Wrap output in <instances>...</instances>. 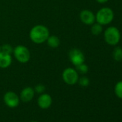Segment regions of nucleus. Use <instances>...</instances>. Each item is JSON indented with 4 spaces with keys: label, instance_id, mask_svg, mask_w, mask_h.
Returning a JSON list of instances; mask_svg holds the SVG:
<instances>
[{
    "label": "nucleus",
    "instance_id": "obj_1",
    "mask_svg": "<svg viewBox=\"0 0 122 122\" xmlns=\"http://www.w3.org/2000/svg\"><path fill=\"white\" fill-rule=\"evenodd\" d=\"M49 36V30L47 27L42 25L34 26L30 32V40L36 44H42L46 42Z\"/></svg>",
    "mask_w": 122,
    "mask_h": 122
},
{
    "label": "nucleus",
    "instance_id": "obj_2",
    "mask_svg": "<svg viewBox=\"0 0 122 122\" xmlns=\"http://www.w3.org/2000/svg\"><path fill=\"white\" fill-rule=\"evenodd\" d=\"M113 17L114 14L113 10L108 7H103L99 10L96 13V21L103 26L110 24L113 21Z\"/></svg>",
    "mask_w": 122,
    "mask_h": 122
},
{
    "label": "nucleus",
    "instance_id": "obj_3",
    "mask_svg": "<svg viewBox=\"0 0 122 122\" xmlns=\"http://www.w3.org/2000/svg\"><path fill=\"white\" fill-rule=\"evenodd\" d=\"M104 39L106 43L110 45H117L121 39V34L116 27H108L104 32Z\"/></svg>",
    "mask_w": 122,
    "mask_h": 122
},
{
    "label": "nucleus",
    "instance_id": "obj_4",
    "mask_svg": "<svg viewBox=\"0 0 122 122\" xmlns=\"http://www.w3.org/2000/svg\"><path fill=\"white\" fill-rule=\"evenodd\" d=\"M15 57L21 63H26L30 59V52L28 48L24 45H20L15 47L13 50Z\"/></svg>",
    "mask_w": 122,
    "mask_h": 122
},
{
    "label": "nucleus",
    "instance_id": "obj_5",
    "mask_svg": "<svg viewBox=\"0 0 122 122\" xmlns=\"http://www.w3.org/2000/svg\"><path fill=\"white\" fill-rule=\"evenodd\" d=\"M62 78L64 82L68 85H74L78 81V73L73 68H66L62 74Z\"/></svg>",
    "mask_w": 122,
    "mask_h": 122
},
{
    "label": "nucleus",
    "instance_id": "obj_6",
    "mask_svg": "<svg viewBox=\"0 0 122 122\" xmlns=\"http://www.w3.org/2000/svg\"><path fill=\"white\" fill-rule=\"evenodd\" d=\"M68 56H69V59L71 60V62L75 66L84 63L85 62V55L83 53V52L79 49H77V48L71 49L69 51Z\"/></svg>",
    "mask_w": 122,
    "mask_h": 122
},
{
    "label": "nucleus",
    "instance_id": "obj_7",
    "mask_svg": "<svg viewBox=\"0 0 122 122\" xmlns=\"http://www.w3.org/2000/svg\"><path fill=\"white\" fill-rule=\"evenodd\" d=\"M4 101L7 106L10 108H15L20 103L19 96L12 91L7 92L4 96Z\"/></svg>",
    "mask_w": 122,
    "mask_h": 122
},
{
    "label": "nucleus",
    "instance_id": "obj_8",
    "mask_svg": "<svg viewBox=\"0 0 122 122\" xmlns=\"http://www.w3.org/2000/svg\"><path fill=\"white\" fill-rule=\"evenodd\" d=\"M80 19L83 23L87 25H92L95 23L96 21V15L93 12L88 10H84L80 13Z\"/></svg>",
    "mask_w": 122,
    "mask_h": 122
},
{
    "label": "nucleus",
    "instance_id": "obj_9",
    "mask_svg": "<svg viewBox=\"0 0 122 122\" xmlns=\"http://www.w3.org/2000/svg\"><path fill=\"white\" fill-rule=\"evenodd\" d=\"M37 103L41 108L46 109L48 108L52 104V98L49 94L43 93L38 98Z\"/></svg>",
    "mask_w": 122,
    "mask_h": 122
},
{
    "label": "nucleus",
    "instance_id": "obj_10",
    "mask_svg": "<svg viewBox=\"0 0 122 122\" xmlns=\"http://www.w3.org/2000/svg\"><path fill=\"white\" fill-rule=\"evenodd\" d=\"M35 96V90L31 87L25 88L20 93V99L25 103L30 101Z\"/></svg>",
    "mask_w": 122,
    "mask_h": 122
},
{
    "label": "nucleus",
    "instance_id": "obj_11",
    "mask_svg": "<svg viewBox=\"0 0 122 122\" xmlns=\"http://www.w3.org/2000/svg\"><path fill=\"white\" fill-rule=\"evenodd\" d=\"M12 55L10 54L0 52V68H7L12 64Z\"/></svg>",
    "mask_w": 122,
    "mask_h": 122
},
{
    "label": "nucleus",
    "instance_id": "obj_12",
    "mask_svg": "<svg viewBox=\"0 0 122 122\" xmlns=\"http://www.w3.org/2000/svg\"><path fill=\"white\" fill-rule=\"evenodd\" d=\"M47 45L51 48H57L60 43V39L55 35H50L47 40Z\"/></svg>",
    "mask_w": 122,
    "mask_h": 122
},
{
    "label": "nucleus",
    "instance_id": "obj_13",
    "mask_svg": "<svg viewBox=\"0 0 122 122\" xmlns=\"http://www.w3.org/2000/svg\"><path fill=\"white\" fill-rule=\"evenodd\" d=\"M102 30H103L102 25H100V24H98V22L93 23L92 25L91 31V33L93 35H100L102 32Z\"/></svg>",
    "mask_w": 122,
    "mask_h": 122
},
{
    "label": "nucleus",
    "instance_id": "obj_14",
    "mask_svg": "<svg viewBox=\"0 0 122 122\" xmlns=\"http://www.w3.org/2000/svg\"><path fill=\"white\" fill-rule=\"evenodd\" d=\"M113 57L116 61L122 60V49L119 47H116L113 52Z\"/></svg>",
    "mask_w": 122,
    "mask_h": 122
},
{
    "label": "nucleus",
    "instance_id": "obj_15",
    "mask_svg": "<svg viewBox=\"0 0 122 122\" xmlns=\"http://www.w3.org/2000/svg\"><path fill=\"white\" fill-rule=\"evenodd\" d=\"M76 67L77 72L78 73H80L81 74H86L88 71V67L85 63H82V64L78 65V66H77Z\"/></svg>",
    "mask_w": 122,
    "mask_h": 122
},
{
    "label": "nucleus",
    "instance_id": "obj_16",
    "mask_svg": "<svg viewBox=\"0 0 122 122\" xmlns=\"http://www.w3.org/2000/svg\"><path fill=\"white\" fill-rule=\"evenodd\" d=\"M115 93L118 98H122V81L116 83L115 86Z\"/></svg>",
    "mask_w": 122,
    "mask_h": 122
},
{
    "label": "nucleus",
    "instance_id": "obj_17",
    "mask_svg": "<svg viewBox=\"0 0 122 122\" xmlns=\"http://www.w3.org/2000/svg\"><path fill=\"white\" fill-rule=\"evenodd\" d=\"M13 50L14 49L12 48V45H10V44H5L2 46V52L5 53L12 55V53H13Z\"/></svg>",
    "mask_w": 122,
    "mask_h": 122
},
{
    "label": "nucleus",
    "instance_id": "obj_18",
    "mask_svg": "<svg viewBox=\"0 0 122 122\" xmlns=\"http://www.w3.org/2000/svg\"><path fill=\"white\" fill-rule=\"evenodd\" d=\"M78 82L79 83L80 86H83V87H86V86H88L89 85V83H90L89 79H88L87 77H85V76H83V77H82V78H78Z\"/></svg>",
    "mask_w": 122,
    "mask_h": 122
},
{
    "label": "nucleus",
    "instance_id": "obj_19",
    "mask_svg": "<svg viewBox=\"0 0 122 122\" xmlns=\"http://www.w3.org/2000/svg\"><path fill=\"white\" fill-rule=\"evenodd\" d=\"M35 91L38 93H42L45 91V86L42 84H38L35 88Z\"/></svg>",
    "mask_w": 122,
    "mask_h": 122
},
{
    "label": "nucleus",
    "instance_id": "obj_20",
    "mask_svg": "<svg viewBox=\"0 0 122 122\" xmlns=\"http://www.w3.org/2000/svg\"><path fill=\"white\" fill-rule=\"evenodd\" d=\"M96 1L98 2V3H101V4H103V3H106V2H108V0H96Z\"/></svg>",
    "mask_w": 122,
    "mask_h": 122
},
{
    "label": "nucleus",
    "instance_id": "obj_21",
    "mask_svg": "<svg viewBox=\"0 0 122 122\" xmlns=\"http://www.w3.org/2000/svg\"><path fill=\"white\" fill-rule=\"evenodd\" d=\"M1 51H2V46L0 45V52H1Z\"/></svg>",
    "mask_w": 122,
    "mask_h": 122
},
{
    "label": "nucleus",
    "instance_id": "obj_22",
    "mask_svg": "<svg viewBox=\"0 0 122 122\" xmlns=\"http://www.w3.org/2000/svg\"><path fill=\"white\" fill-rule=\"evenodd\" d=\"M32 122H37V121H32Z\"/></svg>",
    "mask_w": 122,
    "mask_h": 122
}]
</instances>
